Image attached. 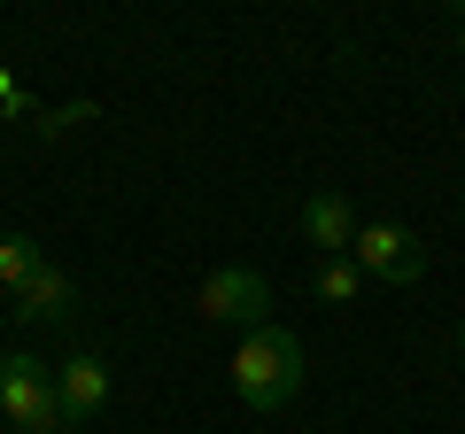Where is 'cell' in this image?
I'll use <instances>...</instances> for the list:
<instances>
[{"label":"cell","mask_w":465,"mask_h":434,"mask_svg":"<svg viewBox=\"0 0 465 434\" xmlns=\"http://www.w3.org/2000/svg\"><path fill=\"white\" fill-rule=\"evenodd\" d=\"M295 388H302V341L264 318L232 350V396L249 403V411H280V403H295Z\"/></svg>","instance_id":"cell-1"},{"label":"cell","mask_w":465,"mask_h":434,"mask_svg":"<svg viewBox=\"0 0 465 434\" xmlns=\"http://www.w3.org/2000/svg\"><path fill=\"white\" fill-rule=\"evenodd\" d=\"M0 419H8V434H70L63 403H54V372L32 350L0 357Z\"/></svg>","instance_id":"cell-2"},{"label":"cell","mask_w":465,"mask_h":434,"mask_svg":"<svg viewBox=\"0 0 465 434\" xmlns=\"http://www.w3.org/2000/svg\"><path fill=\"white\" fill-rule=\"evenodd\" d=\"M357 271L365 280H388V287H419L427 280V241L411 233V225H388V217H372V225H357Z\"/></svg>","instance_id":"cell-3"},{"label":"cell","mask_w":465,"mask_h":434,"mask_svg":"<svg viewBox=\"0 0 465 434\" xmlns=\"http://www.w3.org/2000/svg\"><path fill=\"white\" fill-rule=\"evenodd\" d=\"M194 311L210 318V326H241V334H256L264 311H272V287H264V271H249V264H217L210 280H202Z\"/></svg>","instance_id":"cell-4"},{"label":"cell","mask_w":465,"mask_h":434,"mask_svg":"<svg viewBox=\"0 0 465 434\" xmlns=\"http://www.w3.org/2000/svg\"><path fill=\"white\" fill-rule=\"evenodd\" d=\"M54 403H63V427H94L101 411H109V357L78 350L54 365Z\"/></svg>","instance_id":"cell-5"},{"label":"cell","mask_w":465,"mask_h":434,"mask_svg":"<svg viewBox=\"0 0 465 434\" xmlns=\"http://www.w3.org/2000/svg\"><path fill=\"white\" fill-rule=\"evenodd\" d=\"M302 241H311L318 256H349V249H357V202L333 194V186L311 194V202H302Z\"/></svg>","instance_id":"cell-6"},{"label":"cell","mask_w":465,"mask_h":434,"mask_svg":"<svg viewBox=\"0 0 465 434\" xmlns=\"http://www.w3.org/2000/svg\"><path fill=\"white\" fill-rule=\"evenodd\" d=\"M8 302H16V318H24V326H63V318H70V302H78V287H70V271L39 264L32 280H24L16 295H8Z\"/></svg>","instance_id":"cell-7"},{"label":"cell","mask_w":465,"mask_h":434,"mask_svg":"<svg viewBox=\"0 0 465 434\" xmlns=\"http://www.w3.org/2000/svg\"><path fill=\"white\" fill-rule=\"evenodd\" d=\"M39 264H47V249H39L32 233H0V287H8V295H16Z\"/></svg>","instance_id":"cell-8"},{"label":"cell","mask_w":465,"mask_h":434,"mask_svg":"<svg viewBox=\"0 0 465 434\" xmlns=\"http://www.w3.org/2000/svg\"><path fill=\"white\" fill-rule=\"evenodd\" d=\"M357 280H365L357 256H318V295L326 302H357Z\"/></svg>","instance_id":"cell-9"},{"label":"cell","mask_w":465,"mask_h":434,"mask_svg":"<svg viewBox=\"0 0 465 434\" xmlns=\"http://www.w3.org/2000/svg\"><path fill=\"white\" fill-rule=\"evenodd\" d=\"M458 357H465V326H458Z\"/></svg>","instance_id":"cell-10"},{"label":"cell","mask_w":465,"mask_h":434,"mask_svg":"<svg viewBox=\"0 0 465 434\" xmlns=\"http://www.w3.org/2000/svg\"><path fill=\"white\" fill-rule=\"evenodd\" d=\"M458 47H465V32H458Z\"/></svg>","instance_id":"cell-11"}]
</instances>
